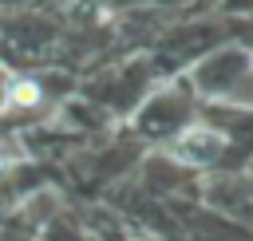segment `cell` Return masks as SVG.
Returning a JSON list of instances; mask_svg holds the SVG:
<instances>
[{
    "instance_id": "1",
    "label": "cell",
    "mask_w": 253,
    "mask_h": 241,
    "mask_svg": "<svg viewBox=\"0 0 253 241\" xmlns=\"http://www.w3.org/2000/svg\"><path fill=\"white\" fill-rule=\"evenodd\" d=\"M225 142L229 138L221 130H213V126H190L186 134H178L174 158H182V162H213L225 150Z\"/></svg>"
},
{
    "instance_id": "2",
    "label": "cell",
    "mask_w": 253,
    "mask_h": 241,
    "mask_svg": "<svg viewBox=\"0 0 253 241\" xmlns=\"http://www.w3.org/2000/svg\"><path fill=\"white\" fill-rule=\"evenodd\" d=\"M40 103V83L32 79H16L8 87V107H36Z\"/></svg>"
},
{
    "instance_id": "3",
    "label": "cell",
    "mask_w": 253,
    "mask_h": 241,
    "mask_svg": "<svg viewBox=\"0 0 253 241\" xmlns=\"http://www.w3.org/2000/svg\"><path fill=\"white\" fill-rule=\"evenodd\" d=\"M4 166H8V154H0V170H4Z\"/></svg>"
}]
</instances>
